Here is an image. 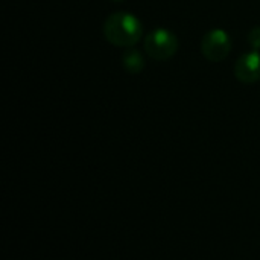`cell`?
Masks as SVG:
<instances>
[{"label": "cell", "instance_id": "5b68a950", "mask_svg": "<svg viewBox=\"0 0 260 260\" xmlns=\"http://www.w3.org/2000/svg\"><path fill=\"white\" fill-rule=\"evenodd\" d=\"M122 66L129 75H139L145 69V56L136 46L126 47L122 52Z\"/></svg>", "mask_w": 260, "mask_h": 260}, {"label": "cell", "instance_id": "277c9868", "mask_svg": "<svg viewBox=\"0 0 260 260\" xmlns=\"http://www.w3.org/2000/svg\"><path fill=\"white\" fill-rule=\"evenodd\" d=\"M235 76L242 84H256L260 81V52L251 50L241 55L235 64Z\"/></svg>", "mask_w": 260, "mask_h": 260}, {"label": "cell", "instance_id": "3957f363", "mask_svg": "<svg viewBox=\"0 0 260 260\" xmlns=\"http://www.w3.org/2000/svg\"><path fill=\"white\" fill-rule=\"evenodd\" d=\"M232 50V38L224 29H212L201 40V53L210 62L224 61Z\"/></svg>", "mask_w": 260, "mask_h": 260}, {"label": "cell", "instance_id": "52a82bcc", "mask_svg": "<svg viewBox=\"0 0 260 260\" xmlns=\"http://www.w3.org/2000/svg\"><path fill=\"white\" fill-rule=\"evenodd\" d=\"M111 2H116V3H119V2H123V0H111Z\"/></svg>", "mask_w": 260, "mask_h": 260}, {"label": "cell", "instance_id": "8992f818", "mask_svg": "<svg viewBox=\"0 0 260 260\" xmlns=\"http://www.w3.org/2000/svg\"><path fill=\"white\" fill-rule=\"evenodd\" d=\"M247 41H248V44H250V47H251L253 50H259L260 52V26L253 27V29L248 32Z\"/></svg>", "mask_w": 260, "mask_h": 260}, {"label": "cell", "instance_id": "7a4b0ae2", "mask_svg": "<svg viewBox=\"0 0 260 260\" xmlns=\"http://www.w3.org/2000/svg\"><path fill=\"white\" fill-rule=\"evenodd\" d=\"M180 47L178 37L175 32L157 27L151 32H148L143 38V49L146 55L154 61H168L171 59Z\"/></svg>", "mask_w": 260, "mask_h": 260}, {"label": "cell", "instance_id": "6da1fadb", "mask_svg": "<svg viewBox=\"0 0 260 260\" xmlns=\"http://www.w3.org/2000/svg\"><path fill=\"white\" fill-rule=\"evenodd\" d=\"M104 37L117 47H134L143 38L142 21L128 11H116L110 14L102 26Z\"/></svg>", "mask_w": 260, "mask_h": 260}]
</instances>
